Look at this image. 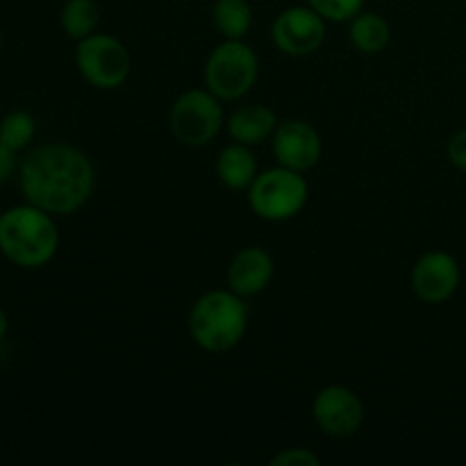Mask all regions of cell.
<instances>
[{"mask_svg":"<svg viewBox=\"0 0 466 466\" xmlns=\"http://www.w3.org/2000/svg\"><path fill=\"white\" fill-rule=\"evenodd\" d=\"M59 230L55 217L25 203L0 214V253L21 268H41L57 255Z\"/></svg>","mask_w":466,"mask_h":466,"instance_id":"2","label":"cell"},{"mask_svg":"<svg viewBox=\"0 0 466 466\" xmlns=\"http://www.w3.org/2000/svg\"><path fill=\"white\" fill-rule=\"evenodd\" d=\"M462 273L458 259L446 250H431L417 259L410 285L419 300L428 305L446 303L458 291Z\"/></svg>","mask_w":466,"mask_h":466,"instance_id":"10","label":"cell"},{"mask_svg":"<svg viewBox=\"0 0 466 466\" xmlns=\"http://www.w3.org/2000/svg\"><path fill=\"white\" fill-rule=\"evenodd\" d=\"M308 5L330 23L353 21L364 9V0H308Z\"/></svg>","mask_w":466,"mask_h":466,"instance_id":"19","label":"cell"},{"mask_svg":"<svg viewBox=\"0 0 466 466\" xmlns=\"http://www.w3.org/2000/svg\"><path fill=\"white\" fill-rule=\"evenodd\" d=\"M391 39L390 23L373 12H360L350 21V41L364 55H378L387 48Z\"/></svg>","mask_w":466,"mask_h":466,"instance_id":"15","label":"cell"},{"mask_svg":"<svg viewBox=\"0 0 466 466\" xmlns=\"http://www.w3.org/2000/svg\"><path fill=\"white\" fill-rule=\"evenodd\" d=\"M259 62L255 50L241 39H226L209 53L205 85L217 98L239 100L258 82Z\"/></svg>","mask_w":466,"mask_h":466,"instance_id":"5","label":"cell"},{"mask_svg":"<svg viewBox=\"0 0 466 466\" xmlns=\"http://www.w3.org/2000/svg\"><path fill=\"white\" fill-rule=\"evenodd\" d=\"M14 168H16V153L0 141V185L12 177Z\"/></svg>","mask_w":466,"mask_h":466,"instance_id":"22","label":"cell"},{"mask_svg":"<svg viewBox=\"0 0 466 466\" xmlns=\"http://www.w3.org/2000/svg\"><path fill=\"white\" fill-rule=\"evenodd\" d=\"M0 214H3V212H0Z\"/></svg>","mask_w":466,"mask_h":466,"instance_id":"25","label":"cell"},{"mask_svg":"<svg viewBox=\"0 0 466 466\" xmlns=\"http://www.w3.org/2000/svg\"><path fill=\"white\" fill-rule=\"evenodd\" d=\"M0 50H3V32H0Z\"/></svg>","mask_w":466,"mask_h":466,"instance_id":"24","label":"cell"},{"mask_svg":"<svg viewBox=\"0 0 466 466\" xmlns=\"http://www.w3.org/2000/svg\"><path fill=\"white\" fill-rule=\"evenodd\" d=\"M212 21L223 39H244L253 25V7L248 0H217Z\"/></svg>","mask_w":466,"mask_h":466,"instance_id":"16","label":"cell"},{"mask_svg":"<svg viewBox=\"0 0 466 466\" xmlns=\"http://www.w3.org/2000/svg\"><path fill=\"white\" fill-rule=\"evenodd\" d=\"M36 135V121L30 112L25 109H14V112L5 114L0 121V141L14 153L27 148Z\"/></svg>","mask_w":466,"mask_h":466,"instance_id":"18","label":"cell"},{"mask_svg":"<svg viewBox=\"0 0 466 466\" xmlns=\"http://www.w3.org/2000/svg\"><path fill=\"white\" fill-rule=\"evenodd\" d=\"M446 153H449L451 164H453L455 168L466 171V127L451 137L449 146H446Z\"/></svg>","mask_w":466,"mask_h":466,"instance_id":"21","label":"cell"},{"mask_svg":"<svg viewBox=\"0 0 466 466\" xmlns=\"http://www.w3.org/2000/svg\"><path fill=\"white\" fill-rule=\"evenodd\" d=\"M312 417L321 432L344 440L355 435L364 423V403L344 385H328L314 396Z\"/></svg>","mask_w":466,"mask_h":466,"instance_id":"9","label":"cell"},{"mask_svg":"<svg viewBox=\"0 0 466 466\" xmlns=\"http://www.w3.org/2000/svg\"><path fill=\"white\" fill-rule=\"evenodd\" d=\"M271 141L273 155L280 167L305 173L317 167V162L321 159V137L308 121H300V118L278 123Z\"/></svg>","mask_w":466,"mask_h":466,"instance_id":"11","label":"cell"},{"mask_svg":"<svg viewBox=\"0 0 466 466\" xmlns=\"http://www.w3.org/2000/svg\"><path fill=\"white\" fill-rule=\"evenodd\" d=\"M217 176L221 177L228 189H248L255 177H258V159H255L250 146L237 144V141L226 146L217 157Z\"/></svg>","mask_w":466,"mask_h":466,"instance_id":"14","label":"cell"},{"mask_svg":"<svg viewBox=\"0 0 466 466\" xmlns=\"http://www.w3.org/2000/svg\"><path fill=\"white\" fill-rule=\"evenodd\" d=\"M18 180L27 203L53 217H68L94 194L96 168L76 146L46 144L27 153Z\"/></svg>","mask_w":466,"mask_h":466,"instance_id":"1","label":"cell"},{"mask_svg":"<svg viewBox=\"0 0 466 466\" xmlns=\"http://www.w3.org/2000/svg\"><path fill=\"white\" fill-rule=\"evenodd\" d=\"M271 464L273 466H319L321 464V458H319L317 453H312L309 449H300V446H296V449L280 451L276 458H271Z\"/></svg>","mask_w":466,"mask_h":466,"instance_id":"20","label":"cell"},{"mask_svg":"<svg viewBox=\"0 0 466 466\" xmlns=\"http://www.w3.org/2000/svg\"><path fill=\"white\" fill-rule=\"evenodd\" d=\"M278 127V116L271 107L259 103H248L237 107L228 116L226 130L232 137V141L244 146H258L273 137Z\"/></svg>","mask_w":466,"mask_h":466,"instance_id":"13","label":"cell"},{"mask_svg":"<svg viewBox=\"0 0 466 466\" xmlns=\"http://www.w3.org/2000/svg\"><path fill=\"white\" fill-rule=\"evenodd\" d=\"M248 330V308L244 299L228 287L200 296L189 312V335L208 353L237 349Z\"/></svg>","mask_w":466,"mask_h":466,"instance_id":"3","label":"cell"},{"mask_svg":"<svg viewBox=\"0 0 466 466\" xmlns=\"http://www.w3.org/2000/svg\"><path fill=\"white\" fill-rule=\"evenodd\" d=\"M309 187L303 173L278 164L276 168L258 173L248 187V203L264 221H289L308 205Z\"/></svg>","mask_w":466,"mask_h":466,"instance_id":"4","label":"cell"},{"mask_svg":"<svg viewBox=\"0 0 466 466\" xmlns=\"http://www.w3.org/2000/svg\"><path fill=\"white\" fill-rule=\"evenodd\" d=\"M76 64L80 76L96 89H118L132 71V59L121 39L94 32L77 41Z\"/></svg>","mask_w":466,"mask_h":466,"instance_id":"6","label":"cell"},{"mask_svg":"<svg viewBox=\"0 0 466 466\" xmlns=\"http://www.w3.org/2000/svg\"><path fill=\"white\" fill-rule=\"evenodd\" d=\"M100 21V9L96 0H66L59 12V23L68 39L82 41L94 35Z\"/></svg>","mask_w":466,"mask_h":466,"instance_id":"17","label":"cell"},{"mask_svg":"<svg viewBox=\"0 0 466 466\" xmlns=\"http://www.w3.org/2000/svg\"><path fill=\"white\" fill-rule=\"evenodd\" d=\"M7 330H9V319H7V314H5V309L0 308V341L5 339Z\"/></svg>","mask_w":466,"mask_h":466,"instance_id":"23","label":"cell"},{"mask_svg":"<svg viewBox=\"0 0 466 466\" xmlns=\"http://www.w3.org/2000/svg\"><path fill=\"white\" fill-rule=\"evenodd\" d=\"M273 258L259 246L241 248L228 267V287L241 299L262 294L273 278Z\"/></svg>","mask_w":466,"mask_h":466,"instance_id":"12","label":"cell"},{"mask_svg":"<svg viewBox=\"0 0 466 466\" xmlns=\"http://www.w3.org/2000/svg\"><path fill=\"white\" fill-rule=\"evenodd\" d=\"M171 132L185 146H208L226 126L221 98L209 89H189L176 98L171 107Z\"/></svg>","mask_w":466,"mask_h":466,"instance_id":"7","label":"cell"},{"mask_svg":"<svg viewBox=\"0 0 466 466\" xmlns=\"http://www.w3.org/2000/svg\"><path fill=\"white\" fill-rule=\"evenodd\" d=\"M273 44L291 57H305L321 48L326 41V18L309 5H294L278 14L273 21Z\"/></svg>","mask_w":466,"mask_h":466,"instance_id":"8","label":"cell"}]
</instances>
